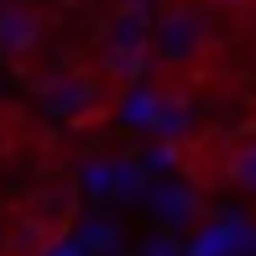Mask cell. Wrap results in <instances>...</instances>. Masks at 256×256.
Here are the masks:
<instances>
[{"label":"cell","instance_id":"obj_1","mask_svg":"<svg viewBox=\"0 0 256 256\" xmlns=\"http://www.w3.org/2000/svg\"><path fill=\"white\" fill-rule=\"evenodd\" d=\"M209 0H157L152 10V68H157V84L188 89L209 84V74H220L225 63V48H220V32L214 16H209Z\"/></svg>","mask_w":256,"mask_h":256},{"label":"cell","instance_id":"obj_2","mask_svg":"<svg viewBox=\"0 0 256 256\" xmlns=\"http://www.w3.org/2000/svg\"><path fill=\"white\" fill-rule=\"evenodd\" d=\"M89 63L100 68V78L115 89V94H126V89L146 74V63H152V16L136 10V6H120L100 26Z\"/></svg>","mask_w":256,"mask_h":256},{"label":"cell","instance_id":"obj_3","mask_svg":"<svg viewBox=\"0 0 256 256\" xmlns=\"http://www.w3.org/2000/svg\"><path fill=\"white\" fill-rule=\"evenodd\" d=\"M120 100H126V94H115V89L104 84L94 63L52 68L48 78H37V104H42L48 115H58V120H68V126H94V120H104Z\"/></svg>","mask_w":256,"mask_h":256},{"label":"cell","instance_id":"obj_4","mask_svg":"<svg viewBox=\"0 0 256 256\" xmlns=\"http://www.w3.org/2000/svg\"><path fill=\"white\" fill-rule=\"evenodd\" d=\"M194 183L204 188H236V194H256V126L236 136H209L194 152H183Z\"/></svg>","mask_w":256,"mask_h":256},{"label":"cell","instance_id":"obj_5","mask_svg":"<svg viewBox=\"0 0 256 256\" xmlns=\"http://www.w3.org/2000/svg\"><path fill=\"white\" fill-rule=\"evenodd\" d=\"M42 42V10L32 0H10L0 6V52L10 63H26V52Z\"/></svg>","mask_w":256,"mask_h":256},{"label":"cell","instance_id":"obj_6","mask_svg":"<svg viewBox=\"0 0 256 256\" xmlns=\"http://www.w3.org/2000/svg\"><path fill=\"white\" fill-rule=\"evenodd\" d=\"M209 6H214V10H246L251 0H209Z\"/></svg>","mask_w":256,"mask_h":256}]
</instances>
